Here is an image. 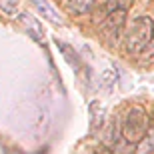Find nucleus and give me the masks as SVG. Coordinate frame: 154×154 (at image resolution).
Returning a JSON list of instances; mask_svg holds the SVG:
<instances>
[{
	"label": "nucleus",
	"instance_id": "1",
	"mask_svg": "<svg viewBox=\"0 0 154 154\" xmlns=\"http://www.w3.org/2000/svg\"><path fill=\"white\" fill-rule=\"evenodd\" d=\"M154 38V20L150 16H138L126 30V50L130 54H140Z\"/></svg>",
	"mask_w": 154,
	"mask_h": 154
},
{
	"label": "nucleus",
	"instance_id": "2",
	"mask_svg": "<svg viewBox=\"0 0 154 154\" xmlns=\"http://www.w3.org/2000/svg\"><path fill=\"white\" fill-rule=\"evenodd\" d=\"M148 130V114L142 106H134L124 114L122 120V138L130 144H136Z\"/></svg>",
	"mask_w": 154,
	"mask_h": 154
},
{
	"label": "nucleus",
	"instance_id": "3",
	"mask_svg": "<svg viewBox=\"0 0 154 154\" xmlns=\"http://www.w3.org/2000/svg\"><path fill=\"white\" fill-rule=\"evenodd\" d=\"M126 16H128L126 10L106 12V18H104L102 26H100V32L104 34V38H116V36H120V32H122V28H124V24H126Z\"/></svg>",
	"mask_w": 154,
	"mask_h": 154
},
{
	"label": "nucleus",
	"instance_id": "4",
	"mask_svg": "<svg viewBox=\"0 0 154 154\" xmlns=\"http://www.w3.org/2000/svg\"><path fill=\"white\" fill-rule=\"evenodd\" d=\"M90 128L92 132H98L100 128H102V124H106V108H104L100 102H94L90 106Z\"/></svg>",
	"mask_w": 154,
	"mask_h": 154
},
{
	"label": "nucleus",
	"instance_id": "5",
	"mask_svg": "<svg viewBox=\"0 0 154 154\" xmlns=\"http://www.w3.org/2000/svg\"><path fill=\"white\" fill-rule=\"evenodd\" d=\"M120 138H122V124H118V120L114 118L106 126V130H104V144H106V148H112Z\"/></svg>",
	"mask_w": 154,
	"mask_h": 154
},
{
	"label": "nucleus",
	"instance_id": "6",
	"mask_svg": "<svg viewBox=\"0 0 154 154\" xmlns=\"http://www.w3.org/2000/svg\"><path fill=\"white\" fill-rule=\"evenodd\" d=\"M32 2H34V6L40 10L42 18H46V20H50V22H54V24H58L60 20H62L60 14H58V10L48 2V0H32Z\"/></svg>",
	"mask_w": 154,
	"mask_h": 154
},
{
	"label": "nucleus",
	"instance_id": "7",
	"mask_svg": "<svg viewBox=\"0 0 154 154\" xmlns=\"http://www.w3.org/2000/svg\"><path fill=\"white\" fill-rule=\"evenodd\" d=\"M154 152V128H148L134 146V154H152Z\"/></svg>",
	"mask_w": 154,
	"mask_h": 154
},
{
	"label": "nucleus",
	"instance_id": "8",
	"mask_svg": "<svg viewBox=\"0 0 154 154\" xmlns=\"http://www.w3.org/2000/svg\"><path fill=\"white\" fill-rule=\"evenodd\" d=\"M18 20H20V22H22L24 26H26V28H28L30 32L34 34V38H40V36L44 34V28H42V24H40L38 20L32 16V14L24 12V14H20V16H18Z\"/></svg>",
	"mask_w": 154,
	"mask_h": 154
},
{
	"label": "nucleus",
	"instance_id": "9",
	"mask_svg": "<svg viewBox=\"0 0 154 154\" xmlns=\"http://www.w3.org/2000/svg\"><path fill=\"white\" fill-rule=\"evenodd\" d=\"M94 2L96 0H70V10L78 16H82V14H88L94 8Z\"/></svg>",
	"mask_w": 154,
	"mask_h": 154
},
{
	"label": "nucleus",
	"instance_id": "10",
	"mask_svg": "<svg viewBox=\"0 0 154 154\" xmlns=\"http://www.w3.org/2000/svg\"><path fill=\"white\" fill-rule=\"evenodd\" d=\"M134 146H136V144H130L128 140L120 138L110 150H112V154H132V152H134Z\"/></svg>",
	"mask_w": 154,
	"mask_h": 154
},
{
	"label": "nucleus",
	"instance_id": "11",
	"mask_svg": "<svg viewBox=\"0 0 154 154\" xmlns=\"http://www.w3.org/2000/svg\"><path fill=\"white\" fill-rule=\"evenodd\" d=\"M134 0H108L106 2V12H112V10H126L132 6Z\"/></svg>",
	"mask_w": 154,
	"mask_h": 154
},
{
	"label": "nucleus",
	"instance_id": "12",
	"mask_svg": "<svg viewBox=\"0 0 154 154\" xmlns=\"http://www.w3.org/2000/svg\"><path fill=\"white\" fill-rule=\"evenodd\" d=\"M18 4H20V0H0V12L14 14L18 10Z\"/></svg>",
	"mask_w": 154,
	"mask_h": 154
},
{
	"label": "nucleus",
	"instance_id": "13",
	"mask_svg": "<svg viewBox=\"0 0 154 154\" xmlns=\"http://www.w3.org/2000/svg\"><path fill=\"white\" fill-rule=\"evenodd\" d=\"M144 60H146V62H152L154 60V38H152V42L146 46V50H144Z\"/></svg>",
	"mask_w": 154,
	"mask_h": 154
}]
</instances>
